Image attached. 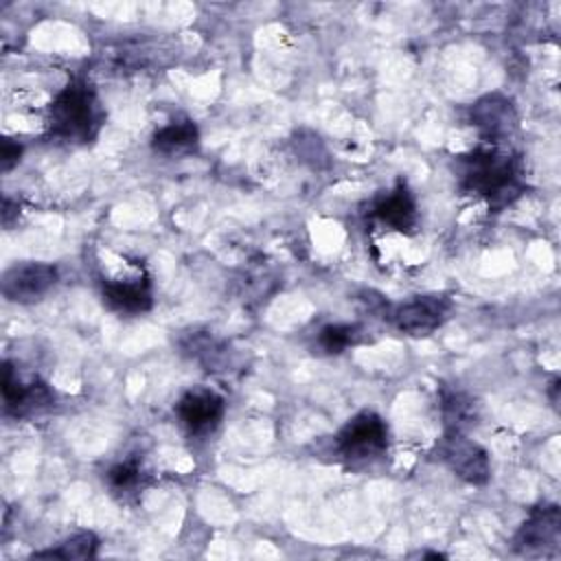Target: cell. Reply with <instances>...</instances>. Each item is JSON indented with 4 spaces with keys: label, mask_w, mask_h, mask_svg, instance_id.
I'll list each match as a JSON object with an SVG mask.
<instances>
[{
    "label": "cell",
    "mask_w": 561,
    "mask_h": 561,
    "mask_svg": "<svg viewBox=\"0 0 561 561\" xmlns=\"http://www.w3.org/2000/svg\"><path fill=\"white\" fill-rule=\"evenodd\" d=\"M515 123V110L502 94H486L471 105V125H476L480 134L493 145L508 136Z\"/></svg>",
    "instance_id": "7c38bea8"
},
{
    "label": "cell",
    "mask_w": 561,
    "mask_h": 561,
    "mask_svg": "<svg viewBox=\"0 0 561 561\" xmlns=\"http://www.w3.org/2000/svg\"><path fill=\"white\" fill-rule=\"evenodd\" d=\"M107 484L116 493H134L142 484V469L136 460H125L107 471Z\"/></svg>",
    "instance_id": "e0dca14e"
},
{
    "label": "cell",
    "mask_w": 561,
    "mask_h": 561,
    "mask_svg": "<svg viewBox=\"0 0 561 561\" xmlns=\"http://www.w3.org/2000/svg\"><path fill=\"white\" fill-rule=\"evenodd\" d=\"M101 296L103 302L118 313L125 316H138L151 309L153 294L151 283L140 263H127L123 276H103L101 278Z\"/></svg>",
    "instance_id": "277c9868"
},
{
    "label": "cell",
    "mask_w": 561,
    "mask_h": 561,
    "mask_svg": "<svg viewBox=\"0 0 561 561\" xmlns=\"http://www.w3.org/2000/svg\"><path fill=\"white\" fill-rule=\"evenodd\" d=\"M370 217L377 219L381 226H388L390 230H397L401 234H412L419 226V210L416 199L408 184L399 180L392 191L381 195L373 208Z\"/></svg>",
    "instance_id": "8fae6325"
},
{
    "label": "cell",
    "mask_w": 561,
    "mask_h": 561,
    "mask_svg": "<svg viewBox=\"0 0 561 561\" xmlns=\"http://www.w3.org/2000/svg\"><path fill=\"white\" fill-rule=\"evenodd\" d=\"M449 311L451 302L443 296H416L394 307L392 322L405 335L425 337L443 327Z\"/></svg>",
    "instance_id": "ba28073f"
},
{
    "label": "cell",
    "mask_w": 561,
    "mask_h": 561,
    "mask_svg": "<svg viewBox=\"0 0 561 561\" xmlns=\"http://www.w3.org/2000/svg\"><path fill=\"white\" fill-rule=\"evenodd\" d=\"M359 335L362 333L357 324H327L318 333V346L329 355H337L348 346L357 344Z\"/></svg>",
    "instance_id": "2e32d148"
},
{
    "label": "cell",
    "mask_w": 561,
    "mask_h": 561,
    "mask_svg": "<svg viewBox=\"0 0 561 561\" xmlns=\"http://www.w3.org/2000/svg\"><path fill=\"white\" fill-rule=\"evenodd\" d=\"M96 550H99V539H96V535L90 533V530H83V533H77V535L68 537V539L61 541L57 548L33 552V557L72 561V559H92V557H96Z\"/></svg>",
    "instance_id": "9a60e30c"
},
{
    "label": "cell",
    "mask_w": 561,
    "mask_h": 561,
    "mask_svg": "<svg viewBox=\"0 0 561 561\" xmlns=\"http://www.w3.org/2000/svg\"><path fill=\"white\" fill-rule=\"evenodd\" d=\"M103 125V107L83 79L66 83L48 107L50 136L72 145H88Z\"/></svg>",
    "instance_id": "7a4b0ae2"
},
{
    "label": "cell",
    "mask_w": 561,
    "mask_h": 561,
    "mask_svg": "<svg viewBox=\"0 0 561 561\" xmlns=\"http://www.w3.org/2000/svg\"><path fill=\"white\" fill-rule=\"evenodd\" d=\"M337 451L353 465L379 460L388 449V425L370 410L355 414L335 436Z\"/></svg>",
    "instance_id": "3957f363"
},
{
    "label": "cell",
    "mask_w": 561,
    "mask_h": 561,
    "mask_svg": "<svg viewBox=\"0 0 561 561\" xmlns=\"http://www.w3.org/2000/svg\"><path fill=\"white\" fill-rule=\"evenodd\" d=\"M226 412L221 394L208 388H193L182 394L175 405V414L191 436H208L217 430Z\"/></svg>",
    "instance_id": "9c48e42d"
},
{
    "label": "cell",
    "mask_w": 561,
    "mask_h": 561,
    "mask_svg": "<svg viewBox=\"0 0 561 561\" xmlns=\"http://www.w3.org/2000/svg\"><path fill=\"white\" fill-rule=\"evenodd\" d=\"M460 188L480 195L491 208H504L524 191L519 160L500 151L495 145L480 147L467 156H458Z\"/></svg>",
    "instance_id": "6da1fadb"
},
{
    "label": "cell",
    "mask_w": 561,
    "mask_h": 561,
    "mask_svg": "<svg viewBox=\"0 0 561 561\" xmlns=\"http://www.w3.org/2000/svg\"><path fill=\"white\" fill-rule=\"evenodd\" d=\"M57 283V267L50 263L28 261L13 265L2 276V296L18 305L42 300Z\"/></svg>",
    "instance_id": "8992f818"
},
{
    "label": "cell",
    "mask_w": 561,
    "mask_h": 561,
    "mask_svg": "<svg viewBox=\"0 0 561 561\" xmlns=\"http://www.w3.org/2000/svg\"><path fill=\"white\" fill-rule=\"evenodd\" d=\"M199 147V129L191 118H173L151 136V149L167 158H182Z\"/></svg>",
    "instance_id": "4fadbf2b"
},
{
    "label": "cell",
    "mask_w": 561,
    "mask_h": 561,
    "mask_svg": "<svg viewBox=\"0 0 561 561\" xmlns=\"http://www.w3.org/2000/svg\"><path fill=\"white\" fill-rule=\"evenodd\" d=\"M440 410H443L447 432H465L478 419L476 401L465 392H456V390L443 392Z\"/></svg>",
    "instance_id": "5bb4252c"
},
{
    "label": "cell",
    "mask_w": 561,
    "mask_h": 561,
    "mask_svg": "<svg viewBox=\"0 0 561 561\" xmlns=\"http://www.w3.org/2000/svg\"><path fill=\"white\" fill-rule=\"evenodd\" d=\"M20 156H22V145L11 140V138H2V142H0V169L4 173L11 171L20 162Z\"/></svg>",
    "instance_id": "ac0fdd59"
},
{
    "label": "cell",
    "mask_w": 561,
    "mask_h": 561,
    "mask_svg": "<svg viewBox=\"0 0 561 561\" xmlns=\"http://www.w3.org/2000/svg\"><path fill=\"white\" fill-rule=\"evenodd\" d=\"M438 456L454 476L473 486H482L491 478L486 449L467 438L465 432H447L438 445Z\"/></svg>",
    "instance_id": "5b68a950"
},
{
    "label": "cell",
    "mask_w": 561,
    "mask_h": 561,
    "mask_svg": "<svg viewBox=\"0 0 561 561\" xmlns=\"http://www.w3.org/2000/svg\"><path fill=\"white\" fill-rule=\"evenodd\" d=\"M561 537V513L559 506H537L530 511L526 522L515 535V550L522 554H539L557 548Z\"/></svg>",
    "instance_id": "30bf717a"
},
{
    "label": "cell",
    "mask_w": 561,
    "mask_h": 561,
    "mask_svg": "<svg viewBox=\"0 0 561 561\" xmlns=\"http://www.w3.org/2000/svg\"><path fill=\"white\" fill-rule=\"evenodd\" d=\"M2 401H4V414L7 416L22 419V416H31V414H37V412L50 408L53 401H55V394L39 379H31V381L20 379V375L11 366V362H4V368H2Z\"/></svg>",
    "instance_id": "52a82bcc"
}]
</instances>
